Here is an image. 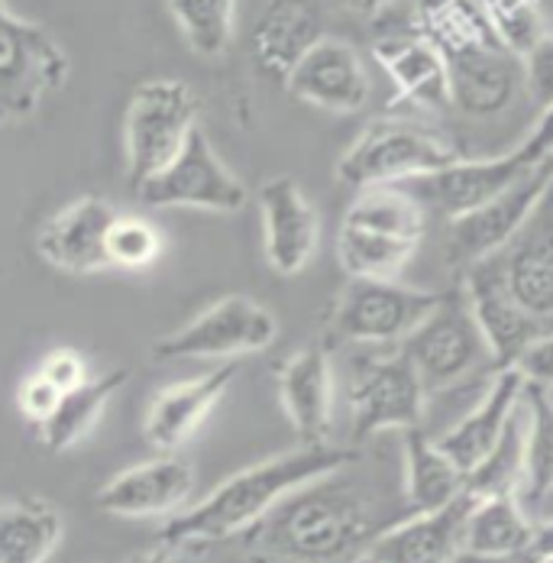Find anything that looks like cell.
I'll use <instances>...</instances> for the list:
<instances>
[{"mask_svg":"<svg viewBox=\"0 0 553 563\" xmlns=\"http://www.w3.org/2000/svg\"><path fill=\"white\" fill-rule=\"evenodd\" d=\"M346 470V466H343ZM328 473L288 493L246 531L253 563H356L395 525L356 483Z\"/></svg>","mask_w":553,"mask_h":563,"instance_id":"cell-1","label":"cell"},{"mask_svg":"<svg viewBox=\"0 0 553 563\" xmlns=\"http://www.w3.org/2000/svg\"><path fill=\"white\" fill-rule=\"evenodd\" d=\"M350 463H356V451L333 444H301L298 451L278 453L266 463L223 479L204 503L188 508L185 515H175L159 531V544L175 551L185 544H214L233 534H246L288 493Z\"/></svg>","mask_w":553,"mask_h":563,"instance_id":"cell-2","label":"cell"},{"mask_svg":"<svg viewBox=\"0 0 553 563\" xmlns=\"http://www.w3.org/2000/svg\"><path fill=\"white\" fill-rule=\"evenodd\" d=\"M460 159L463 153L453 143H446L443 136L418 123L376 120L340 156L336 178L350 188L401 185L408 178L446 169Z\"/></svg>","mask_w":553,"mask_h":563,"instance_id":"cell-3","label":"cell"},{"mask_svg":"<svg viewBox=\"0 0 553 563\" xmlns=\"http://www.w3.org/2000/svg\"><path fill=\"white\" fill-rule=\"evenodd\" d=\"M198 126V98L185 81H146L126 108V166L130 188L166 172Z\"/></svg>","mask_w":553,"mask_h":563,"instance_id":"cell-4","label":"cell"},{"mask_svg":"<svg viewBox=\"0 0 553 563\" xmlns=\"http://www.w3.org/2000/svg\"><path fill=\"white\" fill-rule=\"evenodd\" d=\"M401 353L411 360L424 393H443L466 379L479 363L493 366L486 338L469 311V301L460 291H443L438 308L401 340Z\"/></svg>","mask_w":553,"mask_h":563,"instance_id":"cell-5","label":"cell"},{"mask_svg":"<svg viewBox=\"0 0 553 563\" xmlns=\"http://www.w3.org/2000/svg\"><path fill=\"white\" fill-rule=\"evenodd\" d=\"M278 338V321L269 308L246 295H226L181 331L153 343L159 363L172 360H236L273 346Z\"/></svg>","mask_w":553,"mask_h":563,"instance_id":"cell-6","label":"cell"},{"mask_svg":"<svg viewBox=\"0 0 553 563\" xmlns=\"http://www.w3.org/2000/svg\"><path fill=\"white\" fill-rule=\"evenodd\" d=\"M68 78V58L36 23H26L0 3V126L23 120Z\"/></svg>","mask_w":553,"mask_h":563,"instance_id":"cell-7","label":"cell"},{"mask_svg":"<svg viewBox=\"0 0 553 563\" xmlns=\"http://www.w3.org/2000/svg\"><path fill=\"white\" fill-rule=\"evenodd\" d=\"M443 298L395 279H350L336 298L331 328L353 343H395L405 340Z\"/></svg>","mask_w":553,"mask_h":563,"instance_id":"cell-8","label":"cell"},{"mask_svg":"<svg viewBox=\"0 0 553 563\" xmlns=\"http://www.w3.org/2000/svg\"><path fill=\"white\" fill-rule=\"evenodd\" d=\"M424 386L411 360L398 350L383 360L360 363L350 383L353 441L363 444L383 431H411L424 421Z\"/></svg>","mask_w":553,"mask_h":563,"instance_id":"cell-9","label":"cell"},{"mask_svg":"<svg viewBox=\"0 0 553 563\" xmlns=\"http://www.w3.org/2000/svg\"><path fill=\"white\" fill-rule=\"evenodd\" d=\"M150 208H198L214 214H236L246 205V188L218 159L201 126L191 130L185 150L156 178L133 188Z\"/></svg>","mask_w":553,"mask_h":563,"instance_id":"cell-10","label":"cell"},{"mask_svg":"<svg viewBox=\"0 0 553 563\" xmlns=\"http://www.w3.org/2000/svg\"><path fill=\"white\" fill-rule=\"evenodd\" d=\"M553 169L548 163L534 166L524 178H518L508 191H501L498 198L479 205L476 211H466L460 218H450L446 230V260L453 266H476L489 256H498L515 236L518 230L528 224V218L534 214L538 201L544 198V191L551 188Z\"/></svg>","mask_w":553,"mask_h":563,"instance_id":"cell-11","label":"cell"},{"mask_svg":"<svg viewBox=\"0 0 553 563\" xmlns=\"http://www.w3.org/2000/svg\"><path fill=\"white\" fill-rule=\"evenodd\" d=\"M450 75V104L473 120L505 113L524 88L521 56L505 49L498 36H476L443 53Z\"/></svg>","mask_w":553,"mask_h":563,"instance_id":"cell-12","label":"cell"},{"mask_svg":"<svg viewBox=\"0 0 553 563\" xmlns=\"http://www.w3.org/2000/svg\"><path fill=\"white\" fill-rule=\"evenodd\" d=\"M541 166L534 163L524 146L493 156V159H460L453 166L431 175H418L401 181L405 191H411L428 211H441L446 218H460L466 211H476L479 205L498 198L501 191H508L518 178H524L528 172Z\"/></svg>","mask_w":553,"mask_h":563,"instance_id":"cell-13","label":"cell"},{"mask_svg":"<svg viewBox=\"0 0 553 563\" xmlns=\"http://www.w3.org/2000/svg\"><path fill=\"white\" fill-rule=\"evenodd\" d=\"M463 295L469 301V311L486 338L493 369H508L518 363V356L528 350V343L541 338V321L511 295L498 256H489L476 266H469Z\"/></svg>","mask_w":553,"mask_h":563,"instance_id":"cell-14","label":"cell"},{"mask_svg":"<svg viewBox=\"0 0 553 563\" xmlns=\"http://www.w3.org/2000/svg\"><path fill=\"white\" fill-rule=\"evenodd\" d=\"M285 88L298 101L321 111L356 113L369 101V71L350 43L324 36L298 58L285 78Z\"/></svg>","mask_w":553,"mask_h":563,"instance_id":"cell-15","label":"cell"},{"mask_svg":"<svg viewBox=\"0 0 553 563\" xmlns=\"http://www.w3.org/2000/svg\"><path fill=\"white\" fill-rule=\"evenodd\" d=\"M120 211L98 195H85L65 211H58L40 230V256L68 276H91L111 269L108 260V230Z\"/></svg>","mask_w":553,"mask_h":563,"instance_id":"cell-16","label":"cell"},{"mask_svg":"<svg viewBox=\"0 0 553 563\" xmlns=\"http://www.w3.org/2000/svg\"><path fill=\"white\" fill-rule=\"evenodd\" d=\"M476 499L463 489L450 506L421 515H405L386 528L366 558L376 563H450L463 551V528Z\"/></svg>","mask_w":553,"mask_h":563,"instance_id":"cell-17","label":"cell"},{"mask_svg":"<svg viewBox=\"0 0 553 563\" xmlns=\"http://www.w3.org/2000/svg\"><path fill=\"white\" fill-rule=\"evenodd\" d=\"M266 260L278 276H298L318 250V211L295 178H269L259 188Z\"/></svg>","mask_w":553,"mask_h":563,"instance_id":"cell-18","label":"cell"},{"mask_svg":"<svg viewBox=\"0 0 553 563\" xmlns=\"http://www.w3.org/2000/svg\"><path fill=\"white\" fill-rule=\"evenodd\" d=\"M511 295L538 318H553V181L528 224L498 253Z\"/></svg>","mask_w":553,"mask_h":563,"instance_id":"cell-19","label":"cell"},{"mask_svg":"<svg viewBox=\"0 0 553 563\" xmlns=\"http://www.w3.org/2000/svg\"><path fill=\"white\" fill-rule=\"evenodd\" d=\"M195 489V466L181 456H159L117 473L98 493V508L117 518L168 515Z\"/></svg>","mask_w":553,"mask_h":563,"instance_id":"cell-20","label":"cell"},{"mask_svg":"<svg viewBox=\"0 0 553 563\" xmlns=\"http://www.w3.org/2000/svg\"><path fill=\"white\" fill-rule=\"evenodd\" d=\"M278 398L301 444H328L333 421L331 356L321 343L301 346L278 369Z\"/></svg>","mask_w":553,"mask_h":563,"instance_id":"cell-21","label":"cell"},{"mask_svg":"<svg viewBox=\"0 0 553 563\" xmlns=\"http://www.w3.org/2000/svg\"><path fill=\"white\" fill-rule=\"evenodd\" d=\"M318 40H324V3L321 0H273L253 26V58L263 75L285 85Z\"/></svg>","mask_w":553,"mask_h":563,"instance_id":"cell-22","label":"cell"},{"mask_svg":"<svg viewBox=\"0 0 553 563\" xmlns=\"http://www.w3.org/2000/svg\"><path fill=\"white\" fill-rule=\"evenodd\" d=\"M521 393H524V376L515 366L498 369L489 393L483 395V401L473 411H466L446 434L438 438V448L463 473L476 470L501 441L511 415L521 408Z\"/></svg>","mask_w":553,"mask_h":563,"instance_id":"cell-23","label":"cell"},{"mask_svg":"<svg viewBox=\"0 0 553 563\" xmlns=\"http://www.w3.org/2000/svg\"><path fill=\"white\" fill-rule=\"evenodd\" d=\"M233 379H236V363H223L221 369L208 376L168 386L166 393L156 395L150 405V415L143 424L146 441L163 453L178 451L201 428V421L214 411V405L221 401Z\"/></svg>","mask_w":553,"mask_h":563,"instance_id":"cell-24","label":"cell"},{"mask_svg":"<svg viewBox=\"0 0 553 563\" xmlns=\"http://www.w3.org/2000/svg\"><path fill=\"white\" fill-rule=\"evenodd\" d=\"M376 58L405 101H414L428 111L450 108L446 58L428 36H414V33L386 36L376 43Z\"/></svg>","mask_w":553,"mask_h":563,"instance_id":"cell-25","label":"cell"},{"mask_svg":"<svg viewBox=\"0 0 553 563\" xmlns=\"http://www.w3.org/2000/svg\"><path fill=\"white\" fill-rule=\"evenodd\" d=\"M405 434V506L408 515L438 511L466 489V473L421 428Z\"/></svg>","mask_w":553,"mask_h":563,"instance_id":"cell-26","label":"cell"},{"mask_svg":"<svg viewBox=\"0 0 553 563\" xmlns=\"http://www.w3.org/2000/svg\"><path fill=\"white\" fill-rule=\"evenodd\" d=\"M521 405L528 408L524 456H521V506H541L553 493V395L544 386L524 383Z\"/></svg>","mask_w":553,"mask_h":563,"instance_id":"cell-27","label":"cell"},{"mask_svg":"<svg viewBox=\"0 0 553 563\" xmlns=\"http://www.w3.org/2000/svg\"><path fill=\"white\" fill-rule=\"evenodd\" d=\"M534 521L515 493L476 499L463 528V551L476 554H518L531 548Z\"/></svg>","mask_w":553,"mask_h":563,"instance_id":"cell-28","label":"cell"},{"mask_svg":"<svg viewBox=\"0 0 553 563\" xmlns=\"http://www.w3.org/2000/svg\"><path fill=\"white\" fill-rule=\"evenodd\" d=\"M62 538L53 506L23 499L0 506V563H46Z\"/></svg>","mask_w":553,"mask_h":563,"instance_id":"cell-29","label":"cell"},{"mask_svg":"<svg viewBox=\"0 0 553 563\" xmlns=\"http://www.w3.org/2000/svg\"><path fill=\"white\" fill-rule=\"evenodd\" d=\"M126 379H130L126 369H113L108 376L88 379L78 389L62 393V401H58V408L53 411V418L40 428L43 431V444L53 453L75 448L91 431V424L101 418L104 405L126 386Z\"/></svg>","mask_w":553,"mask_h":563,"instance_id":"cell-30","label":"cell"},{"mask_svg":"<svg viewBox=\"0 0 553 563\" xmlns=\"http://www.w3.org/2000/svg\"><path fill=\"white\" fill-rule=\"evenodd\" d=\"M414 250V240L388 236L350 221H343L336 236V260L350 279H395L408 266Z\"/></svg>","mask_w":553,"mask_h":563,"instance_id":"cell-31","label":"cell"},{"mask_svg":"<svg viewBox=\"0 0 553 563\" xmlns=\"http://www.w3.org/2000/svg\"><path fill=\"white\" fill-rule=\"evenodd\" d=\"M343 221L421 243L428 230V208L401 185H373L360 188V198L350 205Z\"/></svg>","mask_w":553,"mask_h":563,"instance_id":"cell-32","label":"cell"},{"mask_svg":"<svg viewBox=\"0 0 553 563\" xmlns=\"http://www.w3.org/2000/svg\"><path fill=\"white\" fill-rule=\"evenodd\" d=\"M188 46L204 58L226 53L236 30V0H166Z\"/></svg>","mask_w":553,"mask_h":563,"instance_id":"cell-33","label":"cell"},{"mask_svg":"<svg viewBox=\"0 0 553 563\" xmlns=\"http://www.w3.org/2000/svg\"><path fill=\"white\" fill-rule=\"evenodd\" d=\"M521 456H524V431H521V421L515 411L493 453L476 470L466 473V493L473 499H489V496H505V493L518 496Z\"/></svg>","mask_w":553,"mask_h":563,"instance_id":"cell-34","label":"cell"},{"mask_svg":"<svg viewBox=\"0 0 553 563\" xmlns=\"http://www.w3.org/2000/svg\"><path fill=\"white\" fill-rule=\"evenodd\" d=\"M505 49L524 56L548 30L541 23L538 0H476Z\"/></svg>","mask_w":553,"mask_h":563,"instance_id":"cell-35","label":"cell"},{"mask_svg":"<svg viewBox=\"0 0 553 563\" xmlns=\"http://www.w3.org/2000/svg\"><path fill=\"white\" fill-rule=\"evenodd\" d=\"M163 253V233L136 214H117L108 230V260L120 269H146Z\"/></svg>","mask_w":553,"mask_h":563,"instance_id":"cell-36","label":"cell"},{"mask_svg":"<svg viewBox=\"0 0 553 563\" xmlns=\"http://www.w3.org/2000/svg\"><path fill=\"white\" fill-rule=\"evenodd\" d=\"M521 68H524V88H528V95L541 108L553 104V33H544L521 56Z\"/></svg>","mask_w":553,"mask_h":563,"instance_id":"cell-37","label":"cell"},{"mask_svg":"<svg viewBox=\"0 0 553 563\" xmlns=\"http://www.w3.org/2000/svg\"><path fill=\"white\" fill-rule=\"evenodd\" d=\"M58 401H62V389H58L49 376H43L40 369L30 379H23L20 393H16V405H20L23 418H30L36 428H43L53 418Z\"/></svg>","mask_w":553,"mask_h":563,"instance_id":"cell-38","label":"cell"},{"mask_svg":"<svg viewBox=\"0 0 553 563\" xmlns=\"http://www.w3.org/2000/svg\"><path fill=\"white\" fill-rule=\"evenodd\" d=\"M515 369L524 376V383L553 389V334H541L531 340L528 350L518 356Z\"/></svg>","mask_w":553,"mask_h":563,"instance_id":"cell-39","label":"cell"},{"mask_svg":"<svg viewBox=\"0 0 553 563\" xmlns=\"http://www.w3.org/2000/svg\"><path fill=\"white\" fill-rule=\"evenodd\" d=\"M40 373H43V376H49L62 393L78 389L81 383H88V379H91V376H88V363H85V360H81V353H75V350H53V353L43 360Z\"/></svg>","mask_w":553,"mask_h":563,"instance_id":"cell-40","label":"cell"},{"mask_svg":"<svg viewBox=\"0 0 553 563\" xmlns=\"http://www.w3.org/2000/svg\"><path fill=\"white\" fill-rule=\"evenodd\" d=\"M524 146V153L534 159V163H544L548 156L553 153V104L544 108L541 113V120H538V126L531 130V136L521 143Z\"/></svg>","mask_w":553,"mask_h":563,"instance_id":"cell-41","label":"cell"},{"mask_svg":"<svg viewBox=\"0 0 553 563\" xmlns=\"http://www.w3.org/2000/svg\"><path fill=\"white\" fill-rule=\"evenodd\" d=\"M541 558L528 548L518 554H476V551H460L450 563H538Z\"/></svg>","mask_w":553,"mask_h":563,"instance_id":"cell-42","label":"cell"},{"mask_svg":"<svg viewBox=\"0 0 553 563\" xmlns=\"http://www.w3.org/2000/svg\"><path fill=\"white\" fill-rule=\"evenodd\" d=\"M531 551H534L538 558H553V521L534 525V534H531Z\"/></svg>","mask_w":553,"mask_h":563,"instance_id":"cell-43","label":"cell"},{"mask_svg":"<svg viewBox=\"0 0 553 563\" xmlns=\"http://www.w3.org/2000/svg\"><path fill=\"white\" fill-rule=\"evenodd\" d=\"M391 0H346V7L353 10V13H360V16H376V13H383Z\"/></svg>","mask_w":553,"mask_h":563,"instance_id":"cell-44","label":"cell"},{"mask_svg":"<svg viewBox=\"0 0 553 563\" xmlns=\"http://www.w3.org/2000/svg\"><path fill=\"white\" fill-rule=\"evenodd\" d=\"M140 563H185V561H178V558H146V561H140Z\"/></svg>","mask_w":553,"mask_h":563,"instance_id":"cell-45","label":"cell"},{"mask_svg":"<svg viewBox=\"0 0 553 563\" xmlns=\"http://www.w3.org/2000/svg\"><path fill=\"white\" fill-rule=\"evenodd\" d=\"M356 563H376V561H373V558H360V561H356Z\"/></svg>","mask_w":553,"mask_h":563,"instance_id":"cell-46","label":"cell"},{"mask_svg":"<svg viewBox=\"0 0 553 563\" xmlns=\"http://www.w3.org/2000/svg\"><path fill=\"white\" fill-rule=\"evenodd\" d=\"M544 163H548V166H551V169H553V153H551V156H548V159H544Z\"/></svg>","mask_w":553,"mask_h":563,"instance_id":"cell-47","label":"cell"},{"mask_svg":"<svg viewBox=\"0 0 553 563\" xmlns=\"http://www.w3.org/2000/svg\"><path fill=\"white\" fill-rule=\"evenodd\" d=\"M538 563H553V558H541V561Z\"/></svg>","mask_w":553,"mask_h":563,"instance_id":"cell-48","label":"cell"}]
</instances>
